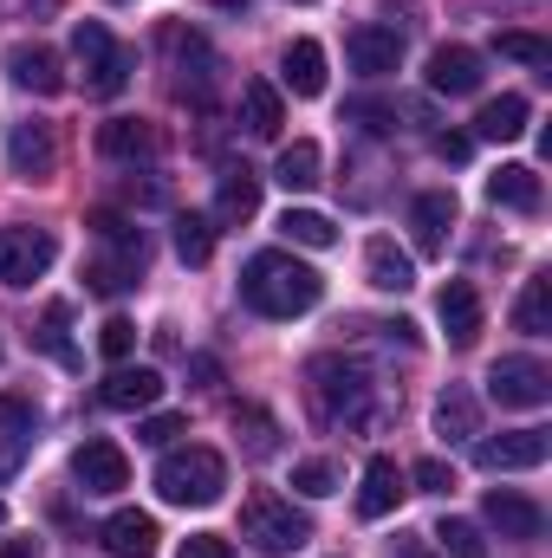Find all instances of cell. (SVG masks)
Listing matches in <instances>:
<instances>
[{"label": "cell", "instance_id": "1", "mask_svg": "<svg viewBox=\"0 0 552 558\" xmlns=\"http://www.w3.org/2000/svg\"><path fill=\"white\" fill-rule=\"evenodd\" d=\"M319 292H325V279L312 274L305 260H292V254H254L248 267H241V299L261 312V318H299V312H312L319 305Z\"/></svg>", "mask_w": 552, "mask_h": 558}, {"label": "cell", "instance_id": "2", "mask_svg": "<svg viewBox=\"0 0 552 558\" xmlns=\"http://www.w3.org/2000/svg\"><path fill=\"white\" fill-rule=\"evenodd\" d=\"M228 487V461L215 448H169L156 461V494L169 507H215Z\"/></svg>", "mask_w": 552, "mask_h": 558}, {"label": "cell", "instance_id": "3", "mask_svg": "<svg viewBox=\"0 0 552 558\" xmlns=\"http://www.w3.org/2000/svg\"><path fill=\"white\" fill-rule=\"evenodd\" d=\"M241 539L254 546L261 558H286V553H299L305 539H312V520L292 507V500H279V494H248L241 500Z\"/></svg>", "mask_w": 552, "mask_h": 558}, {"label": "cell", "instance_id": "4", "mask_svg": "<svg viewBox=\"0 0 552 558\" xmlns=\"http://www.w3.org/2000/svg\"><path fill=\"white\" fill-rule=\"evenodd\" d=\"M72 59H79V72H85V92H92V98H118V92L131 85V52L111 39L105 20H79V26H72Z\"/></svg>", "mask_w": 552, "mask_h": 558}, {"label": "cell", "instance_id": "5", "mask_svg": "<svg viewBox=\"0 0 552 558\" xmlns=\"http://www.w3.org/2000/svg\"><path fill=\"white\" fill-rule=\"evenodd\" d=\"M305 384H312V403L325 422H364V410H371V377L351 357H312Z\"/></svg>", "mask_w": 552, "mask_h": 558}, {"label": "cell", "instance_id": "6", "mask_svg": "<svg viewBox=\"0 0 552 558\" xmlns=\"http://www.w3.org/2000/svg\"><path fill=\"white\" fill-rule=\"evenodd\" d=\"M488 397L501 410H547L552 403V371L540 357H501L488 371Z\"/></svg>", "mask_w": 552, "mask_h": 558}, {"label": "cell", "instance_id": "7", "mask_svg": "<svg viewBox=\"0 0 552 558\" xmlns=\"http://www.w3.org/2000/svg\"><path fill=\"white\" fill-rule=\"evenodd\" d=\"M72 481H79L85 494H124V487H131V454H124L111 435H92V441L72 448Z\"/></svg>", "mask_w": 552, "mask_h": 558}, {"label": "cell", "instance_id": "8", "mask_svg": "<svg viewBox=\"0 0 552 558\" xmlns=\"http://www.w3.org/2000/svg\"><path fill=\"white\" fill-rule=\"evenodd\" d=\"M59 260V241L46 228H0V279L7 286H33Z\"/></svg>", "mask_w": 552, "mask_h": 558}, {"label": "cell", "instance_id": "9", "mask_svg": "<svg viewBox=\"0 0 552 558\" xmlns=\"http://www.w3.org/2000/svg\"><path fill=\"white\" fill-rule=\"evenodd\" d=\"M345 59H351V72H364V78H391V72L404 65V33L384 26V20H364V26L345 33Z\"/></svg>", "mask_w": 552, "mask_h": 558}, {"label": "cell", "instance_id": "10", "mask_svg": "<svg viewBox=\"0 0 552 558\" xmlns=\"http://www.w3.org/2000/svg\"><path fill=\"white\" fill-rule=\"evenodd\" d=\"M552 454L547 428H514V435H494V441H475V461L488 474H514V468H540Z\"/></svg>", "mask_w": 552, "mask_h": 558}, {"label": "cell", "instance_id": "11", "mask_svg": "<svg viewBox=\"0 0 552 558\" xmlns=\"http://www.w3.org/2000/svg\"><path fill=\"white\" fill-rule=\"evenodd\" d=\"M481 52L475 46H435L429 52V92L435 98H475L481 92Z\"/></svg>", "mask_w": 552, "mask_h": 558}, {"label": "cell", "instance_id": "12", "mask_svg": "<svg viewBox=\"0 0 552 558\" xmlns=\"http://www.w3.org/2000/svg\"><path fill=\"white\" fill-rule=\"evenodd\" d=\"M7 78L20 92H33V98H59L65 92V65H59L52 46H13L7 52Z\"/></svg>", "mask_w": 552, "mask_h": 558}, {"label": "cell", "instance_id": "13", "mask_svg": "<svg viewBox=\"0 0 552 558\" xmlns=\"http://www.w3.org/2000/svg\"><path fill=\"white\" fill-rule=\"evenodd\" d=\"M7 169L20 175V182H46L52 169H59V143L46 124H13V137H7Z\"/></svg>", "mask_w": 552, "mask_h": 558}, {"label": "cell", "instance_id": "14", "mask_svg": "<svg viewBox=\"0 0 552 558\" xmlns=\"http://www.w3.org/2000/svg\"><path fill=\"white\" fill-rule=\"evenodd\" d=\"M98 403H105V410H124V416L156 410V403H163V371H149V364L124 371V364H118V371L98 384Z\"/></svg>", "mask_w": 552, "mask_h": 558}, {"label": "cell", "instance_id": "15", "mask_svg": "<svg viewBox=\"0 0 552 558\" xmlns=\"http://www.w3.org/2000/svg\"><path fill=\"white\" fill-rule=\"evenodd\" d=\"M481 513H488V526H494L501 539H540V526H547V513H540L527 494H514V487H488Z\"/></svg>", "mask_w": 552, "mask_h": 558}, {"label": "cell", "instance_id": "16", "mask_svg": "<svg viewBox=\"0 0 552 558\" xmlns=\"http://www.w3.org/2000/svg\"><path fill=\"white\" fill-rule=\"evenodd\" d=\"M435 318H442L448 344H475V338H481V292H475L468 279H448L442 299H435Z\"/></svg>", "mask_w": 552, "mask_h": 558}, {"label": "cell", "instance_id": "17", "mask_svg": "<svg viewBox=\"0 0 552 558\" xmlns=\"http://www.w3.org/2000/svg\"><path fill=\"white\" fill-rule=\"evenodd\" d=\"M404 494H410V487H404V468H397L391 454H371V461H364V487H358V513H364V520H384V513H397Z\"/></svg>", "mask_w": 552, "mask_h": 558}, {"label": "cell", "instance_id": "18", "mask_svg": "<svg viewBox=\"0 0 552 558\" xmlns=\"http://www.w3.org/2000/svg\"><path fill=\"white\" fill-rule=\"evenodd\" d=\"M410 228H416V247L422 254H442L448 247V228H455V195L448 189H422L410 202Z\"/></svg>", "mask_w": 552, "mask_h": 558}, {"label": "cell", "instance_id": "19", "mask_svg": "<svg viewBox=\"0 0 552 558\" xmlns=\"http://www.w3.org/2000/svg\"><path fill=\"white\" fill-rule=\"evenodd\" d=\"M156 520L149 513H137V507H124V513H111L105 520V553L111 558H156Z\"/></svg>", "mask_w": 552, "mask_h": 558}, {"label": "cell", "instance_id": "20", "mask_svg": "<svg viewBox=\"0 0 552 558\" xmlns=\"http://www.w3.org/2000/svg\"><path fill=\"white\" fill-rule=\"evenodd\" d=\"M527 118H533V105H527L520 92H501V98H488V105H481V118H475V137L514 143V137H527Z\"/></svg>", "mask_w": 552, "mask_h": 558}, {"label": "cell", "instance_id": "21", "mask_svg": "<svg viewBox=\"0 0 552 558\" xmlns=\"http://www.w3.org/2000/svg\"><path fill=\"white\" fill-rule=\"evenodd\" d=\"M488 195H494L501 208H514V215H533V208H540V169H527V162H501V169L488 175Z\"/></svg>", "mask_w": 552, "mask_h": 558}, {"label": "cell", "instance_id": "22", "mask_svg": "<svg viewBox=\"0 0 552 558\" xmlns=\"http://www.w3.org/2000/svg\"><path fill=\"white\" fill-rule=\"evenodd\" d=\"M435 435H448V441H475V435H481V403H475V390L448 384V390L435 397Z\"/></svg>", "mask_w": 552, "mask_h": 558}, {"label": "cell", "instance_id": "23", "mask_svg": "<svg viewBox=\"0 0 552 558\" xmlns=\"http://www.w3.org/2000/svg\"><path fill=\"white\" fill-rule=\"evenodd\" d=\"M364 274H371L377 292H410L416 286V260L397 247V241H371V247H364Z\"/></svg>", "mask_w": 552, "mask_h": 558}, {"label": "cell", "instance_id": "24", "mask_svg": "<svg viewBox=\"0 0 552 558\" xmlns=\"http://www.w3.org/2000/svg\"><path fill=\"white\" fill-rule=\"evenodd\" d=\"M241 124H248V137H279L286 105H279V92L267 78H248V85H241Z\"/></svg>", "mask_w": 552, "mask_h": 558}, {"label": "cell", "instance_id": "25", "mask_svg": "<svg viewBox=\"0 0 552 558\" xmlns=\"http://www.w3.org/2000/svg\"><path fill=\"white\" fill-rule=\"evenodd\" d=\"M319 169H325V156H319V143H312V137L286 143V149L274 156V182H279V189H292V195H305V189L319 182Z\"/></svg>", "mask_w": 552, "mask_h": 558}, {"label": "cell", "instance_id": "26", "mask_svg": "<svg viewBox=\"0 0 552 558\" xmlns=\"http://www.w3.org/2000/svg\"><path fill=\"white\" fill-rule=\"evenodd\" d=\"M286 85H292L299 98H319V92H325V46H319V39H292V46H286Z\"/></svg>", "mask_w": 552, "mask_h": 558}, {"label": "cell", "instance_id": "27", "mask_svg": "<svg viewBox=\"0 0 552 558\" xmlns=\"http://www.w3.org/2000/svg\"><path fill=\"white\" fill-rule=\"evenodd\" d=\"M261 208V175L241 162V169H228L221 175V195H215V221H248Z\"/></svg>", "mask_w": 552, "mask_h": 558}, {"label": "cell", "instance_id": "28", "mask_svg": "<svg viewBox=\"0 0 552 558\" xmlns=\"http://www.w3.org/2000/svg\"><path fill=\"white\" fill-rule=\"evenodd\" d=\"M98 149L111 162H131V156H149L156 149V131L143 118H111V124H98Z\"/></svg>", "mask_w": 552, "mask_h": 558}, {"label": "cell", "instance_id": "29", "mask_svg": "<svg viewBox=\"0 0 552 558\" xmlns=\"http://www.w3.org/2000/svg\"><path fill=\"white\" fill-rule=\"evenodd\" d=\"M514 325L527 331V338H547L552 331V279L533 274L527 286H520V299H514Z\"/></svg>", "mask_w": 552, "mask_h": 558}, {"label": "cell", "instance_id": "30", "mask_svg": "<svg viewBox=\"0 0 552 558\" xmlns=\"http://www.w3.org/2000/svg\"><path fill=\"white\" fill-rule=\"evenodd\" d=\"M279 234H286L292 247H338V228H332V215H319V208H286V215H279Z\"/></svg>", "mask_w": 552, "mask_h": 558}, {"label": "cell", "instance_id": "31", "mask_svg": "<svg viewBox=\"0 0 552 558\" xmlns=\"http://www.w3.org/2000/svg\"><path fill=\"white\" fill-rule=\"evenodd\" d=\"M33 428H39V410L26 397H0V454L7 461H20V448L33 441Z\"/></svg>", "mask_w": 552, "mask_h": 558}, {"label": "cell", "instance_id": "32", "mask_svg": "<svg viewBox=\"0 0 552 558\" xmlns=\"http://www.w3.org/2000/svg\"><path fill=\"white\" fill-rule=\"evenodd\" d=\"M397 118H404L397 98H351V105H345V124H358V131H371V137H391Z\"/></svg>", "mask_w": 552, "mask_h": 558}, {"label": "cell", "instance_id": "33", "mask_svg": "<svg viewBox=\"0 0 552 558\" xmlns=\"http://www.w3.org/2000/svg\"><path fill=\"white\" fill-rule=\"evenodd\" d=\"M176 254H182L189 267H208V254H215V221H208V215H176Z\"/></svg>", "mask_w": 552, "mask_h": 558}, {"label": "cell", "instance_id": "34", "mask_svg": "<svg viewBox=\"0 0 552 558\" xmlns=\"http://www.w3.org/2000/svg\"><path fill=\"white\" fill-rule=\"evenodd\" d=\"M435 539H442V553H448V558H488V539H481V526H475V520H442V526H435Z\"/></svg>", "mask_w": 552, "mask_h": 558}, {"label": "cell", "instance_id": "35", "mask_svg": "<svg viewBox=\"0 0 552 558\" xmlns=\"http://www.w3.org/2000/svg\"><path fill=\"white\" fill-rule=\"evenodd\" d=\"M65 305H46V318H39V351L46 357H59V364H79V351H72V338H65Z\"/></svg>", "mask_w": 552, "mask_h": 558}, {"label": "cell", "instance_id": "36", "mask_svg": "<svg viewBox=\"0 0 552 558\" xmlns=\"http://www.w3.org/2000/svg\"><path fill=\"white\" fill-rule=\"evenodd\" d=\"M494 46H501V59H520V65H552V46L540 39V33H501Z\"/></svg>", "mask_w": 552, "mask_h": 558}, {"label": "cell", "instance_id": "37", "mask_svg": "<svg viewBox=\"0 0 552 558\" xmlns=\"http://www.w3.org/2000/svg\"><path fill=\"white\" fill-rule=\"evenodd\" d=\"M98 351H105L111 364H124V357L137 351V325H131V318H105V325H98Z\"/></svg>", "mask_w": 552, "mask_h": 558}, {"label": "cell", "instance_id": "38", "mask_svg": "<svg viewBox=\"0 0 552 558\" xmlns=\"http://www.w3.org/2000/svg\"><path fill=\"white\" fill-rule=\"evenodd\" d=\"M235 428H248V454H274V448H279V428H274L267 410H241Z\"/></svg>", "mask_w": 552, "mask_h": 558}, {"label": "cell", "instance_id": "39", "mask_svg": "<svg viewBox=\"0 0 552 558\" xmlns=\"http://www.w3.org/2000/svg\"><path fill=\"white\" fill-rule=\"evenodd\" d=\"M292 487H299L305 500H325V494L338 487V474H332L325 461H299V468H292Z\"/></svg>", "mask_w": 552, "mask_h": 558}, {"label": "cell", "instance_id": "40", "mask_svg": "<svg viewBox=\"0 0 552 558\" xmlns=\"http://www.w3.org/2000/svg\"><path fill=\"white\" fill-rule=\"evenodd\" d=\"M410 481L422 487V494H455V468H448V461H435V454H429V461H416Z\"/></svg>", "mask_w": 552, "mask_h": 558}, {"label": "cell", "instance_id": "41", "mask_svg": "<svg viewBox=\"0 0 552 558\" xmlns=\"http://www.w3.org/2000/svg\"><path fill=\"white\" fill-rule=\"evenodd\" d=\"M182 428H189L182 416H143V422H137V441H149V448H169Z\"/></svg>", "mask_w": 552, "mask_h": 558}, {"label": "cell", "instance_id": "42", "mask_svg": "<svg viewBox=\"0 0 552 558\" xmlns=\"http://www.w3.org/2000/svg\"><path fill=\"white\" fill-rule=\"evenodd\" d=\"M176 558H235V546H228L221 533H189V539H182V553H176Z\"/></svg>", "mask_w": 552, "mask_h": 558}, {"label": "cell", "instance_id": "43", "mask_svg": "<svg viewBox=\"0 0 552 558\" xmlns=\"http://www.w3.org/2000/svg\"><path fill=\"white\" fill-rule=\"evenodd\" d=\"M468 149H475V137H461V131H442L435 137V156L442 162H468Z\"/></svg>", "mask_w": 552, "mask_h": 558}, {"label": "cell", "instance_id": "44", "mask_svg": "<svg viewBox=\"0 0 552 558\" xmlns=\"http://www.w3.org/2000/svg\"><path fill=\"white\" fill-rule=\"evenodd\" d=\"M0 558H39V539H0Z\"/></svg>", "mask_w": 552, "mask_h": 558}, {"label": "cell", "instance_id": "45", "mask_svg": "<svg viewBox=\"0 0 552 558\" xmlns=\"http://www.w3.org/2000/svg\"><path fill=\"white\" fill-rule=\"evenodd\" d=\"M391 558H435V553H429L422 539H397V546H391Z\"/></svg>", "mask_w": 552, "mask_h": 558}, {"label": "cell", "instance_id": "46", "mask_svg": "<svg viewBox=\"0 0 552 558\" xmlns=\"http://www.w3.org/2000/svg\"><path fill=\"white\" fill-rule=\"evenodd\" d=\"M189 371H195V377H202V384H221V364H215V357H195V364H189Z\"/></svg>", "mask_w": 552, "mask_h": 558}, {"label": "cell", "instance_id": "47", "mask_svg": "<svg viewBox=\"0 0 552 558\" xmlns=\"http://www.w3.org/2000/svg\"><path fill=\"white\" fill-rule=\"evenodd\" d=\"M208 7H228V13H241V7H248V0H208Z\"/></svg>", "mask_w": 552, "mask_h": 558}]
</instances>
